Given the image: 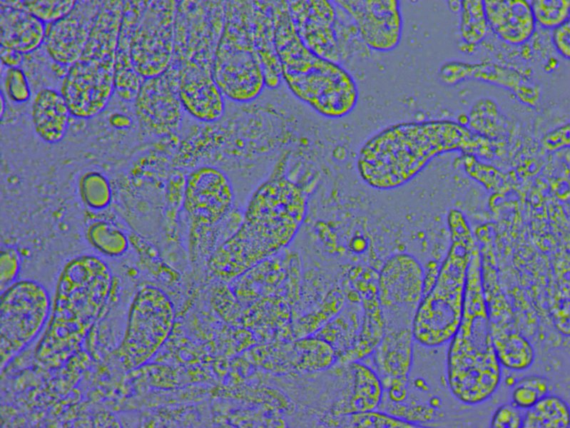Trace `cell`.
Here are the masks:
<instances>
[{"instance_id":"cell-22","label":"cell","mask_w":570,"mask_h":428,"mask_svg":"<svg viewBox=\"0 0 570 428\" xmlns=\"http://www.w3.org/2000/svg\"><path fill=\"white\" fill-rule=\"evenodd\" d=\"M442 79L447 83L452 84L465 78L480 79L499 84L512 90L521 101L532 104L537 99L536 88L529 86L530 83L516 71L491 64H467L449 63L441 69Z\"/></svg>"},{"instance_id":"cell-25","label":"cell","mask_w":570,"mask_h":428,"mask_svg":"<svg viewBox=\"0 0 570 428\" xmlns=\"http://www.w3.org/2000/svg\"><path fill=\"white\" fill-rule=\"evenodd\" d=\"M349 367L352 379V391L346 400L340 401L332 409L334 417L375 410L382 400L384 390L377 373L357 361L350 362Z\"/></svg>"},{"instance_id":"cell-16","label":"cell","mask_w":570,"mask_h":428,"mask_svg":"<svg viewBox=\"0 0 570 428\" xmlns=\"http://www.w3.org/2000/svg\"><path fill=\"white\" fill-rule=\"evenodd\" d=\"M101 1H78L67 16L50 24L45 44L52 59L71 66L81 57L89 37Z\"/></svg>"},{"instance_id":"cell-27","label":"cell","mask_w":570,"mask_h":428,"mask_svg":"<svg viewBox=\"0 0 570 428\" xmlns=\"http://www.w3.org/2000/svg\"><path fill=\"white\" fill-rule=\"evenodd\" d=\"M569 407L559 397L545 395L523 416V428H569Z\"/></svg>"},{"instance_id":"cell-26","label":"cell","mask_w":570,"mask_h":428,"mask_svg":"<svg viewBox=\"0 0 570 428\" xmlns=\"http://www.w3.org/2000/svg\"><path fill=\"white\" fill-rule=\"evenodd\" d=\"M492 337L499 363L504 367L522 371L531 366L535 358L531 342L512 330L492 328Z\"/></svg>"},{"instance_id":"cell-30","label":"cell","mask_w":570,"mask_h":428,"mask_svg":"<svg viewBox=\"0 0 570 428\" xmlns=\"http://www.w3.org/2000/svg\"><path fill=\"white\" fill-rule=\"evenodd\" d=\"M460 34L469 44H477L485 37L488 23L482 0L461 1Z\"/></svg>"},{"instance_id":"cell-31","label":"cell","mask_w":570,"mask_h":428,"mask_svg":"<svg viewBox=\"0 0 570 428\" xmlns=\"http://www.w3.org/2000/svg\"><path fill=\"white\" fill-rule=\"evenodd\" d=\"M8 6L23 9L44 23H54L69 15L78 1H1Z\"/></svg>"},{"instance_id":"cell-8","label":"cell","mask_w":570,"mask_h":428,"mask_svg":"<svg viewBox=\"0 0 570 428\" xmlns=\"http://www.w3.org/2000/svg\"><path fill=\"white\" fill-rule=\"evenodd\" d=\"M244 21H228L218 42L213 77L224 96L248 103L263 93L265 82L262 63Z\"/></svg>"},{"instance_id":"cell-28","label":"cell","mask_w":570,"mask_h":428,"mask_svg":"<svg viewBox=\"0 0 570 428\" xmlns=\"http://www.w3.org/2000/svg\"><path fill=\"white\" fill-rule=\"evenodd\" d=\"M296 352L299 368L312 373L330 368L337 358L334 347L316 336L300 340L296 344Z\"/></svg>"},{"instance_id":"cell-20","label":"cell","mask_w":570,"mask_h":428,"mask_svg":"<svg viewBox=\"0 0 570 428\" xmlns=\"http://www.w3.org/2000/svg\"><path fill=\"white\" fill-rule=\"evenodd\" d=\"M488 26L506 43L519 45L534 34L536 22L526 0H484Z\"/></svg>"},{"instance_id":"cell-15","label":"cell","mask_w":570,"mask_h":428,"mask_svg":"<svg viewBox=\"0 0 570 428\" xmlns=\"http://www.w3.org/2000/svg\"><path fill=\"white\" fill-rule=\"evenodd\" d=\"M287 2L294 26L303 44L318 56L337 63L339 48L333 4L327 0Z\"/></svg>"},{"instance_id":"cell-42","label":"cell","mask_w":570,"mask_h":428,"mask_svg":"<svg viewBox=\"0 0 570 428\" xmlns=\"http://www.w3.org/2000/svg\"><path fill=\"white\" fill-rule=\"evenodd\" d=\"M111 124L116 128H128L131 124V120L123 114L116 113L110 117Z\"/></svg>"},{"instance_id":"cell-39","label":"cell","mask_w":570,"mask_h":428,"mask_svg":"<svg viewBox=\"0 0 570 428\" xmlns=\"http://www.w3.org/2000/svg\"><path fill=\"white\" fill-rule=\"evenodd\" d=\"M553 43L564 58L569 59L570 57V23L569 20L553 29Z\"/></svg>"},{"instance_id":"cell-9","label":"cell","mask_w":570,"mask_h":428,"mask_svg":"<svg viewBox=\"0 0 570 428\" xmlns=\"http://www.w3.org/2000/svg\"><path fill=\"white\" fill-rule=\"evenodd\" d=\"M173 319V304L163 291L151 285L141 287L133 300L117 351L122 367L132 370L152 358L169 335Z\"/></svg>"},{"instance_id":"cell-24","label":"cell","mask_w":570,"mask_h":428,"mask_svg":"<svg viewBox=\"0 0 570 428\" xmlns=\"http://www.w3.org/2000/svg\"><path fill=\"white\" fill-rule=\"evenodd\" d=\"M71 115L61 93L43 88L32 103L31 118L36 134L46 143L60 142L66 134Z\"/></svg>"},{"instance_id":"cell-10","label":"cell","mask_w":570,"mask_h":428,"mask_svg":"<svg viewBox=\"0 0 570 428\" xmlns=\"http://www.w3.org/2000/svg\"><path fill=\"white\" fill-rule=\"evenodd\" d=\"M51 310L49 292L34 280L14 282L1 292V370L39 335Z\"/></svg>"},{"instance_id":"cell-34","label":"cell","mask_w":570,"mask_h":428,"mask_svg":"<svg viewBox=\"0 0 570 428\" xmlns=\"http://www.w3.org/2000/svg\"><path fill=\"white\" fill-rule=\"evenodd\" d=\"M530 5L536 24L544 28L554 29L569 20V0H533Z\"/></svg>"},{"instance_id":"cell-21","label":"cell","mask_w":570,"mask_h":428,"mask_svg":"<svg viewBox=\"0 0 570 428\" xmlns=\"http://www.w3.org/2000/svg\"><path fill=\"white\" fill-rule=\"evenodd\" d=\"M412 327L385 330L373 352V361L380 380L408 379L413 357Z\"/></svg>"},{"instance_id":"cell-18","label":"cell","mask_w":570,"mask_h":428,"mask_svg":"<svg viewBox=\"0 0 570 428\" xmlns=\"http://www.w3.org/2000/svg\"><path fill=\"white\" fill-rule=\"evenodd\" d=\"M135 101L136 116L147 129L166 133L181 122L182 105L164 73L146 78Z\"/></svg>"},{"instance_id":"cell-14","label":"cell","mask_w":570,"mask_h":428,"mask_svg":"<svg viewBox=\"0 0 570 428\" xmlns=\"http://www.w3.org/2000/svg\"><path fill=\"white\" fill-rule=\"evenodd\" d=\"M233 190L229 179L220 170L203 166L188 177L184 192V207L193 220L213 224L232 208Z\"/></svg>"},{"instance_id":"cell-41","label":"cell","mask_w":570,"mask_h":428,"mask_svg":"<svg viewBox=\"0 0 570 428\" xmlns=\"http://www.w3.org/2000/svg\"><path fill=\"white\" fill-rule=\"evenodd\" d=\"M0 56L1 62L8 68H19L23 61L22 54L1 46Z\"/></svg>"},{"instance_id":"cell-5","label":"cell","mask_w":570,"mask_h":428,"mask_svg":"<svg viewBox=\"0 0 570 428\" xmlns=\"http://www.w3.org/2000/svg\"><path fill=\"white\" fill-rule=\"evenodd\" d=\"M451 245L432 288L423 295L412 323L413 338L427 347L441 346L452 339L463 314L469 262L477 248L464 215L450 210Z\"/></svg>"},{"instance_id":"cell-35","label":"cell","mask_w":570,"mask_h":428,"mask_svg":"<svg viewBox=\"0 0 570 428\" xmlns=\"http://www.w3.org/2000/svg\"><path fill=\"white\" fill-rule=\"evenodd\" d=\"M4 85L8 96L16 103H25L31 97L27 78L19 68L6 69Z\"/></svg>"},{"instance_id":"cell-11","label":"cell","mask_w":570,"mask_h":428,"mask_svg":"<svg viewBox=\"0 0 570 428\" xmlns=\"http://www.w3.org/2000/svg\"><path fill=\"white\" fill-rule=\"evenodd\" d=\"M424 271L412 255L397 253L382 265L377 282V297L385 329L412 327L424 292Z\"/></svg>"},{"instance_id":"cell-38","label":"cell","mask_w":570,"mask_h":428,"mask_svg":"<svg viewBox=\"0 0 570 428\" xmlns=\"http://www.w3.org/2000/svg\"><path fill=\"white\" fill-rule=\"evenodd\" d=\"M542 397L537 390L519 380L512 392V404L519 409H529Z\"/></svg>"},{"instance_id":"cell-19","label":"cell","mask_w":570,"mask_h":428,"mask_svg":"<svg viewBox=\"0 0 570 428\" xmlns=\"http://www.w3.org/2000/svg\"><path fill=\"white\" fill-rule=\"evenodd\" d=\"M148 1H124L116 56L115 91L123 100L136 99L145 80L135 70L131 59V42L136 23Z\"/></svg>"},{"instance_id":"cell-17","label":"cell","mask_w":570,"mask_h":428,"mask_svg":"<svg viewBox=\"0 0 570 428\" xmlns=\"http://www.w3.org/2000/svg\"><path fill=\"white\" fill-rule=\"evenodd\" d=\"M178 96L183 110L200 122L215 123L225 113L224 95L212 72L195 62L182 72Z\"/></svg>"},{"instance_id":"cell-4","label":"cell","mask_w":570,"mask_h":428,"mask_svg":"<svg viewBox=\"0 0 570 428\" xmlns=\"http://www.w3.org/2000/svg\"><path fill=\"white\" fill-rule=\"evenodd\" d=\"M112 283L108 265L96 255H79L64 265L51 320L36 349L39 360L63 357L82 342L106 305Z\"/></svg>"},{"instance_id":"cell-23","label":"cell","mask_w":570,"mask_h":428,"mask_svg":"<svg viewBox=\"0 0 570 428\" xmlns=\"http://www.w3.org/2000/svg\"><path fill=\"white\" fill-rule=\"evenodd\" d=\"M1 46L29 54L45 41V23L30 13L0 1Z\"/></svg>"},{"instance_id":"cell-1","label":"cell","mask_w":570,"mask_h":428,"mask_svg":"<svg viewBox=\"0 0 570 428\" xmlns=\"http://www.w3.org/2000/svg\"><path fill=\"white\" fill-rule=\"evenodd\" d=\"M498 147L489 138L448 121H414L389 126L370 137L356 160L358 175L369 187L390 190L415 177L435 156L460 151L485 158Z\"/></svg>"},{"instance_id":"cell-13","label":"cell","mask_w":570,"mask_h":428,"mask_svg":"<svg viewBox=\"0 0 570 428\" xmlns=\"http://www.w3.org/2000/svg\"><path fill=\"white\" fill-rule=\"evenodd\" d=\"M353 19L364 43L371 49L390 52L399 44L403 31L397 0L332 1Z\"/></svg>"},{"instance_id":"cell-12","label":"cell","mask_w":570,"mask_h":428,"mask_svg":"<svg viewBox=\"0 0 570 428\" xmlns=\"http://www.w3.org/2000/svg\"><path fill=\"white\" fill-rule=\"evenodd\" d=\"M175 5L174 1H148L134 28L132 63L145 79L165 73L171 61Z\"/></svg>"},{"instance_id":"cell-7","label":"cell","mask_w":570,"mask_h":428,"mask_svg":"<svg viewBox=\"0 0 570 428\" xmlns=\"http://www.w3.org/2000/svg\"><path fill=\"white\" fill-rule=\"evenodd\" d=\"M124 1H103L79 59L64 76L61 93L71 116L101 113L115 91L116 56Z\"/></svg>"},{"instance_id":"cell-3","label":"cell","mask_w":570,"mask_h":428,"mask_svg":"<svg viewBox=\"0 0 570 428\" xmlns=\"http://www.w3.org/2000/svg\"><path fill=\"white\" fill-rule=\"evenodd\" d=\"M273 15L282 78L291 93L327 118L338 119L352 113L359 98L352 75L339 63L318 56L303 44L287 1L275 3Z\"/></svg>"},{"instance_id":"cell-37","label":"cell","mask_w":570,"mask_h":428,"mask_svg":"<svg viewBox=\"0 0 570 428\" xmlns=\"http://www.w3.org/2000/svg\"><path fill=\"white\" fill-rule=\"evenodd\" d=\"M523 416L519 408L513 404H504L494 412L490 427L492 428H519L522 425Z\"/></svg>"},{"instance_id":"cell-43","label":"cell","mask_w":570,"mask_h":428,"mask_svg":"<svg viewBox=\"0 0 570 428\" xmlns=\"http://www.w3.org/2000/svg\"><path fill=\"white\" fill-rule=\"evenodd\" d=\"M6 106V103H4V98L3 95V92L1 91V117L2 118L4 112V107Z\"/></svg>"},{"instance_id":"cell-36","label":"cell","mask_w":570,"mask_h":428,"mask_svg":"<svg viewBox=\"0 0 570 428\" xmlns=\"http://www.w3.org/2000/svg\"><path fill=\"white\" fill-rule=\"evenodd\" d=\"M21 268V257L18 251L11 247L2 248L0 253L1 292L15 282Z\"/></svg>"},{"instance_id":"cell-2","label":"cell","mask_w":570,"mask_h":428,"mask_svg":"<svg viewBox=\"0 0 570 428\" xmlns=\"http://www.w3.org/2000/svg\"><path fill=\"white\" fill-rule=\"evenodd\" d=\"M501 377L484 295L482 261L476 248L467 268L462 320L448 350L447 383L457 399L474 405L496 392Z\"/></svg>"},{"instance_id":"cell-29","label":"cell","mask_w":570,"mask_h":428,"mask_svg":"<svg viewBox=\"0 0 570 428\" xmlns=\"http://www.w3.org/2000/svg\"><path fill=\"white\" fill-rule=\"evenodd\" d=\"M90 245L109 257H118L126 253L128 240L126 234L113 224L98 220L88 225L86 233Z\"/></svg>"},{"instance_id":"cell-32","label":"cell","mask_w":570,"mask_h":428,"mask_svg":"<svg viewBox=\"0 0 570 428\" xmlns=\"http://www.w3.org/2000/svg\"><path fill=\"white\" fill-rule=\"evenodd\" d=\"M78 191L83 203L93 210L106 208L112 199V191L108 179L96 171L87 172L81 177Z\"/></svg>"},{"instance_id":"cell-33","label":"cell","mask_w":570,"mask_h":428,"mask_svg":"<svg viewBox=\"0 0 570 428\" xmlns=\"http://www.w3.org/2000/svg\"><path fill=\"white\" fill-rule=\"evenodd\" d=\"M335 426L347 427H378V428H416L423 427L417 424L412 423L386 412L370 411L353 413L335 417Z\"/></svg>"},{"instance_id":"cell-40","label":"cell","mask_w":570,"mask_h":428,"mask_svg":"<svg viewBox=\"0 0 570 428\" xmlns=\"http://www.w3.org/2000/svg\"><path fill=\"white\" fill-rule=\"evenodd\" d=\"M544 146L549 150L554 151L566 146H569V124L564 126L551 131L543 139Z\"/></svg>"},{"instance_id":"cell-6","label":"cell","mask_w":570,"mask_h":428,"mask_svg":"<svg viewBox=\"0 0 570 428\" xmlns=\"http://www.w3.org/2000/svg\"><path fill=\"white\" fill-rule=\"evenodd\" d=\"M307 197L294 183L278 178L265 183L253 197L244 223L225 246L241 263L276 254L294 239L306 216Z\"/></svg>"}]
</instances>
